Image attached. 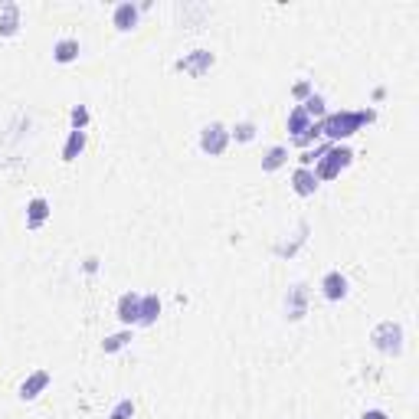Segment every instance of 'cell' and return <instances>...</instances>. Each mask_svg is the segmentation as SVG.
<instances>
[{"label": "cell", "mask_w": 419, "mask_h": 419, "mask_svg": "<svg viewBox=\"0 0 419 419\" xmlns=\"http://www.w3.org/2000/svg\"><path fill=\"white\" fill-rule=\"evenodd\" d=\"M20 30V4L0 0V37H13Z\"/></svg>", "instance_id": "obj_10"}, {"label": "cell", "mask_w": 419, "mask_h": 419, "mask_svg": "<svg viewBox=\"0 0 419 419\" xmlns=\"http://www.w3.org/2000/svg\"><path fill=\"white\" fill-rule=\"evenodd\" d=\"M292 96H295V98H302V102H305V98L311 96V82H295V89H292Z\"/></svg>", "instance_id": "obj_26"}, {"label": "cell", "mask_w": 419, "mask_h": 419, "mask_svg": "<svg viewBox=\"0 0 419 419\" xmlns=\"http://www.w3.org/2000/svg\"><path fill=\"white\" fill-rule=\"evenodd\" d=\"M89 108L86 105H72V112H69V122H72V131H86V124H89Z\"/></svg>", "instance_id": "obj_23"}, {"label": "cell", "mask_w": 419, "mask_h": 419, "mask_svg": "<svg viewBox=\"0 0 419 419\" xmlns=\"http://www.w3.org/2000/svg\"><path fill=\"white\" fill-rule=\"evenodd\" d=\"M351 161H354V151L347 148V144H331V148L324 151V157L318 161V167H314V177H318V183L334 181V177H337Z\"/></svg>", "instance_id": "obj_2"}, {"label": "cell", "mask_w": 419, "mask_h": 419, "mask_svg": "<svg viewBox=\"0 0 419 419\" xmlns=\"http://www.w3.org/2000/svg\"><path fill=\"white\" fill-rule=\"evenodd\" d=\"M318 138H321V122H311V124H308V131L298 134V138H292V141H295L298 148H308V144L318 141Z\"/></svg>", "instance_id": "obj_25"}, {"label": "cell", "mask_w": 419, "mask_h": 419, "mask_svg": "<svg viewBox=\"0 0 419 419\" xmlns=\"http://www.w3.org/2000/svg\"><path fill=\"white\" fill-rule=\"evenodd\" d=\"M226 144H229V128L226 124L210 122L200 131V151L210 154V157H219V154L226 151Z\"/></svg>", "instance_id": "obj_5"}, {"label": "cell", "mask_w": 419, "mask_h": 419, "mask_svg": "<svg viewBox=\"0 0 419 419\" xmlns=\"http://www.w3.org/2000/svg\"><path fill=\"white\" fill-rule=\"evenodd\" d=\"M213 63H217V56H213L210 49L200 46V49H191V53H183V56L177 59V72L200 79V76H207L210 69H213Z\"/></svg>", "instance_id": "obj_4"}, {"label": "cell", "mask_w": 419, "mask_h": 419, "mask_svg": "<svg viewBox=\"0 0 419 419\" xmlns=\"http://www.w3.org/2000/svg\"><path fill=\"white\" fill-rule=\"evenodd\" d=\"M79 53H82V46H79V39H72V37L56 39V46H53V59H56L59 66H69V63H76Z\"/></svg>", "instance_id": "obj_12"}, {"label": "cell", "mask_w": 419, "mask_h": 419, "mask_svg": "<svg viewBox=\"0 0 419 419\" xmlns=\"http://www.w3.org/2000/svg\"><path fill=\"white\" fill-rule=\"evenodd\" d=\"M108 419H134V403L124 397V400H118L112 406V413H108Z\"/></svg>", "instance_id": "obj_24"}, {"label": "cell", "mask_w": 419, "mask_h": 419, "mask_svg": "<svg viewBox=\"0 0 419 419\" xmlns=\"http://www.w3.org/2000/svg\"><path fill=\"white\" fill-rule=\"evenodd\" d=\"M361 419H390V416H387V413H383V410H367Z\"/></svg>", "instance_id": "obj_27"}, {"label": "cell", "mask_w": 419, "mask_h": 419, "mask_svg": "<svg viewBox=\"0 0 419 419\" xmlns=\"http://www.w3.org/2000/svg\"><path fill=\"white\" fill-rule=\"evenodd\" d=\"M377 118L373 108H361V112H334V115H324L321 118V134H328L331 144H341L347 141L351 134H357L363 124H370Z\"/></svg>", "instance_id": "obj_1"}, {"label": "cell", "mask_w": 419, "mask_h": 419, "mask_svg": "<svg viewBox=\"0 0 419 419\" xmlns=\"http://www.w3.org/2000/svg\"><path fill=\"white\" fill-rule=\"evenodd\" d=\"M292 191H295L298 197H314V191H318V177H314L311 167H298V171L292 174Z\"/></svg>", "instance_id": "obj_13"}, {"label": "cell", "mask_w": 419, "mask_h": 419, "mask_svg": "<svg viewBox=\"0 0 419 419\" xmlns=\"http://www.w3.org/2000/svg\"><path fill=\"white\" fill-rule=\"evenodd\" d=\"M370 341L383 354H400L403 351V328L397 321H380L370 331Z\"/></svg>", "instance_id": "obj_3"}, {"label": "cell", "mask_w": 419, "mask_h": 419, "mask_svg": "<svg viewBox=\"0 0 419 419\" xmlns=\"http://www.w3.org/2000/svg\"><path fill=\"white\" fill-rule=\"evenodd\" d=\"M96 269H98V259H96V256L86 259V272H96Z\"/></svg>", "instance_id": "obj_28"}, {"label": "cell", "mask_w": 419, "mask_h": 419, "mask_svg": "<svg viewBox=\"0 0 419 419\" xmlns=\"http://www.w3.org/2000/svg\"><path fill=\"white\" fill-rule=\"evenodd\" d=\"M138 311H141V295H134V292H124V295L118 298V308H115L118 321H122L124 328H131V324H138Z\"/></svg>", "instance_id": "obj_8"}, {"label": "cell", "mask_w": 419, "mask_h": 419, "mask_svg": "<svg viewBox=\"0 0 419 419\" xmlns=\"http://www.w3.org/2000/svg\"><path fill=\"white\" fill-rule=\"evenodd\" d=\"M157 318H161V298L157 295H141L138 324H141V328H151V324H157Z\"/></svg>", "instance_id": "obj_16"}, {"label": "cell", "mask_w": 419, "mask_h": 419, "mask_svg": "<svg viewBox=\"0 0 419 419\" xmlns=\"http://www.w3.org/2000/svg\"><path fill=\"white\" fill-rule=\"evenodd\" d=\"M324 105H328V102H324L321 96H314V92H311V96L302 102V108H305V115L311 118V122H321L324 115H328V108H324Z\"/></svg>", "instance_id": "obj_20"}, {"label": "cell", "mask_w": 419, "mask_h": 419, "mask_svg": "<svg viewBox=\"0 0 419 419\" xmlns=\"http://www.w3.org/2000/svg\"><path fill=\"white\" fill-rule=\"evenodd\" d=\"M131 344V331L124 328V331H118V334H108L102 341V351L105 354H115V351H122V347H128Z\"/></svg>", "instance_id": "obj_21"}, {"label": "cell", "mask_w": 419, "mask_h": 419, "mask_svg": "<svg viewBox=\"0 0 419 419\" xmlns=\"http://www.w3.org/2000/svg\"><path fill=\"white\" fill-rule=\"evenodd\" d=\"M308 314V288L305 285H292L285 295V318L288 321H302Z\"/></svg>", "instance_id": "obj_6"}, {"label": "cell", "mask_w": 419, "mask_h": 419, "mask_svg": "<svg viewBox=\"0 0 419 419\" xmlns=\"http://www.w3.org/2000/svg\"><path fill=\"white\" fill-rule=\"evenodd\" d=\"M308 233H311V226H308L305 219H302V223H298L295 239H292V243H278V246H276V256H278V259H292V256L298 252V249H302V246L308 243Z\"/></svg>", "instance_id": "obj_15"}, {"label": "cell", "mask_w": 419, "mask_h": 419, "mask_svg": "<svg viewBox=\"0 0 419 419\" xmlns=\"http://www.w3.org/2000/svg\"><path fill=\"white\" fill-rule=\"evenodd\" d=\"M49 380H53V377H49V370H33L27 380L20 383V400H37L39 393L49 387Z\"/></svg>", "instance_id": "obj_9"}, {"label": "cell", "mask_w": 419, "mask_h": 419, "mask_svg": "<svg viewBox=\"0 0 419 419\" xmlns=\"http://www.w3.org/2000/svg\"><path fill=\"white\" fill-rule=\"evenodd\" d=\"M285 161H288V151L282 148V144H272V148L262 154V171L272 174V171H278V167H282Z\"/></svg>", "instance_id": "obj_18"}, {"label": "cell", "mask_w": 419, "mask_h": 419, "mask_svg": "<svg viewBox=\"0 0 419 419\" xmlns=\"http://www.w3.org/2000/svg\"><path fill=\"white\" fill-rule=\"evenodd\" d=\"M49 213H53V210H49L46 197H33V200L27 203V226L30 229H39L49 219Z\"/></svg>", "instance_id": "obj_14"}, {"label": "cell", "mask_w": 419, "mask_h": 419, "mask_svg": "<svg viewBox=\"0 0 419 419\" xmlns=\"http://www.w3.org/2000/svg\"><path fill=\"white\" fill-rule=\"evenodd\" d=\"M229 138H236L239 144H249L252 138H256V124H252V122H239V124H233V128H229Z\"/></svg>", "instance_id": "obj_22"}, {"label": "cell", "mask_w": 419, "mask_h": 419, "mask_svg": "<svg viewBox=\"0 0 419 419\" xmlns=\"http://www.w3.org/2000/svg\"><path fill=\"white\" fill-rule=\"evenodd\" d=\"M308 124H311V118L305 115V108H302V105H295V108L288 112V131H292V138L305 134V131H308Z\"/></svg>", "instance_id": "obj_19"}, {"label": "cell", "mask_w": 419, "mask_h": 419, "mask_svg": "<svg viewBox=\"0 0 419 419\" xmlns=\"http://www.w3.org/2000/svg\"><path fill=\"white\" fill-rule=\"evenodd\" d=\"M82 151H86V131H69L66 144H63V161L72 164Z\"/></svg>", "instance_id": "obj_17"}, {"label": "cell", "mask_w": 419, "mask_h": 419, "mask_svg": "<svg viewBox=\"0 0 419 419\" xmlns=\"http://www.w3.org/2000/svg\"><path fill=\"white\" fill-rule=\"evenodd\" d=\"M321 295L328 298V302H344V298H347V278H344L341 272H328V276L321 278Z\"/></svg>", "instance_id": "obj_11"}, {"label": "cell", "mask_w": 419, "mask_h": 419, "mask_svg": "<svg viewBox=\"0 0 419 419\" xmlns=\"http://www.w3.org/2000/svg\"><path fill=\"white\" fill-rule=\"evenodd\" d=\"M138 17H141V7L131 4V0H122V4L115 7V13H112V23H115V30L128 33V30L138 27Z\"/></svg>", "instance_id": "obj_7"}]
</instances>
